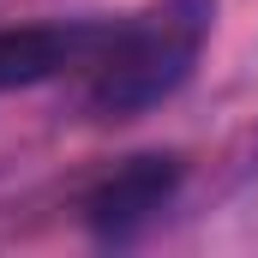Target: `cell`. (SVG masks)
<instances>
[{
    "label": "cell",
    "instance_id": "obj_1",
    "mask_svg": "<svg viewBox=\"0 0 258 258\" xmlns=\"http://www.w3.org/2000/svg\"><path fill=\"white\" fill-rule=\"evenodd\" d=\"M216 0H156L132 24L108 30L96 54V84L90 102L102 114H144L162 96H174L198 66V48L210 36Z\"/></svg>",
    "mask_w": 258,
    "mask_h": 258
},
{
    "label": "cell",
    "instance_id": "obj_2",
    "mask_svg": "<svg viewBox=\"0 0 258 258\" xmlns=\"http://www.w3.org/2000/svg\"><path fill=\"white\" fill-rule=\"evenodd\" d=\"M180 186V156H132L126 168H114L90 204H84V216H90V228L102 234V240H120L132 228H144L168 198Z\"/></svg>",
    "mask_w": 258,
    "mask_h": 258
},
{
    "label": "cell",
    "instance_id": "obj_3",
    "mask_svg": "<svg viewBox=\"0 0 258 258\" xmlns=\"http://www.w3.org/2000/svg\"><path fill=\"white\" fill-rule=\"evenodd\" d=\"M108 30L102 24H24V30H0V90H24L42 84L66 66L102 54Z\"/></svg>",
    "mask_w": 258,
    "mask_h": 258
}]
</instances>
